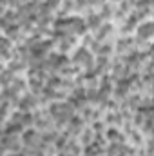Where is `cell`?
<instances>
[{
  "instance_id": "5bb4252c",
  "label": "cell",
  "mask_w": 154,
  "mask_h": 156,
  "mask_svg": "<svg viewBox=\"0 0 154 156\" xmlns=\"http://www.w3.org/2000/svg\"><path fill=\"white\" fill-rule=\"evenodd\" d=\"M98 89L103 91V93H107V94H111L114 91V78L111 76V75H103V76L100 78V87Z\"/></svg>"
},
{
  "instance_id": "52a82bcc",
  "label": "cell",
  "mask_w": 154,
  "mask_h": 156,
  "mask_svg": "<svg viewBox=\"0 0 154 156\" xmlns=\"http://www.w3.org/2000/svg\"><path fill=\"white\" fill-rule=\"evenodd\" d=\"M85 120L82 116H78V115H75V116L69 120V123L65 125V131L71 134V136H80L82 133H83V129H85Z\"/></svg>"
},
{
  "instance_id": "f35d334b",
  "label": "cell",
  "mask_w": 154,
  "mask_h": 156,
  "mask_svg": "<svg viewBox=\"0 0 154 156\" xmlns=\"http://www.w3.org/2000/svg\"><path fill=\"white\" fill-rule=\"evenodd\" d=\"M89 4H91V5H98V7H102L103 4H107V0H89Z\"/></svg>"
},
{
  "instance_id": "484cf974",
  "label": "cell",
  "mask_w": 154,
  "mask_h": 156,
  "mask_svg": "<svg viewBox=\"0 0 154 156\" xmlns=\"http://www.w3.org/2000/svg\"><path fill=\"white\" fill-rule=\"evenodd\" d=\"M114 11H116V9H113V4H109V2H107V4H103V5H102V11H100L98 15L102 16V20H107V18L114 16Z\"/></svg>"
},
{
  "instance_id": "60d3db41",
  "label": "cell",
  "mask_w": 154,
  "mask_h": 156,
  "mask_svg": "<svg viewBox=\"0 0 154 156\" xmlns=\"http://www.w3.org/2000/svg\"><path fill=\"white\" fill-rule=\"evenodd\" d=\"M33 2H37V4H42V2H44V0H33Z\"/></svg>"
},
{
  "instance_id": "ab89813d",
  "label": "cell",
  "mask_w": 154,
  "mask_h": 156,
  "mask_svg": "<svg viewBox=\"0 0 154 156\" xmlns=\"http://www.w3.org/2000/svg\"><path fill=\"white\" fill-rule=\"evenodd\" d=\"M56 156H75V154H71L69 151H58V154Z\"/></svg>"
},
{
  "instance_id": "6da1fadb",
  "label": "cell",
  "mask_w": 154,
  "mask_h": 156,
  "mask_svg": "<svg viewBox=\"0 0 154 156\" xmlns=\"http://www.w3.org/2000/svg\"><path fill=\"white\" fill-rule=\"evenodd\" d=\"M49 113H51V116L54 118V122H56V125H54V129L56 131H60V133H64L65 131V125L69 123V120L75 116V107L65 100V102H51L49 104Z\"/></svg>"
},
{
  "instance_id": "e575fe53",
  "label": "cell",
  "mask_w": 154,
  "mask_h": 156,
  "mask_svg": "<svg viewBox=\"0 0 154 156\" xmlns=\"http://www.w3.org/2000/svg\"><path fill=\"white\" fill-rule=\"evenodd\" d=\"M44 2L49 5L51 11H58V9L62 7V0H44Z\"/></svg>"
},
{
  "instance_id": "2e32d148",
  "label": "cell",
  "mask_w": 154,
  "mask_h": 156,
  "mask_svg": "<svg viewBox=\"0 0 154 156\" xmlns=\"http://www.w3.org/2000/svg\"><path fill=\"white\" fill-rule=\"evenodd\" d=\"M94 136H96V133L93 131V127H85V129H83V133L80 134V144L85 147V145H89V144H93V142H94Z\"/></svg>"
},
{
  "instance_id": "ba28073f",
  "label": "cell",
  "mask_w": 154,
  "mask_h": 156,
  "mask_svg": "<svg viewBox=\"0 0 154 156\" xmlns=\"http://www.w3.org/2000/svg\"><path fill=\"white\" fill-rule=\"evenodd\" d=\"M87 20L80 16H69V35H83L87 31Z\"/></svg>"
},
{
  "instance_id": "b9f144b4",
  "label": "cell",
  "mask_w": 154,
  "mask_h": 156,
  "mask_svg": "<svg viewBox=\"0 0 154 156\" xmlns=\"http://www.w3.org/2000/svg\"><path fill=\"white\" fill-rule=\"evenodd\" d=\"M40 156H49V154H40Z\"/></svg>"
},
{
  "instance_id": "30bf717a",
  "label": "cell",
  "mask_w": 154,
  "mask_h": 156,
  "mask_svg": "<svg viewBox=\"0 0 154 156\" xmlns=\"http://www.w3.org/2000/svg\"><path fill=\"white\" fill-rule=\"evenodd\" d=\"M24 131H26V127H24L20 122L7 120V122H4V125H2V133H5V134H22Z\"/></svg>"
},
{
  "instance_id": "8992f818",
  "label": "cell",
  "mask_w": 154,
  "mask_h": 156,
  "mask_svg": "<svg viewBox=\"0 0 154 156\" xmlns=\"http://www.w3.org/2000/svg\"><path fill=\"white\" fill-rule=\"evenodd\" d=\"M38 105H40L38 98H37L33 93H26V94H22V98H20L18 109L24 111V113H33V111H37Z\"/></svg>"
},
{
  "instance_id": "4dcf8cb0",
  "label": "cell",
  "mask_w": 154,
  "mask_h": 156,
  "mask_svg": "<svg viewBox=\"0 0 154 156\" xmlns=\"http://www.w3.org/2000/svg\"><path fill=\"white\" fill-rule=\"evenodd\" d=\"M105 136H107V140H109V142H116V140H118V136H120V131H118L116 127H109V129H107V133H105Z\"/></svg>"
},
{
  "instance_id": "e0dca14e",
  "label": "cell",
  "mask_w": 154,
  "mask_h": 156,
  "mask_svg": "<svg viewBox=\"0 0 154 156\" xmlns=\"http://www.w3.org/2000/svg\"><path fill=\"white\" fill-rule=\"evenodd\" d=\"M102 151H103V147L100 144L93 142V144L83 147V156H102Z\"/></svg>"
},
{
  "instance_id": "d6986e66",
  "label": "cell",
  "mask_w": 154,
  "mask_h": 156,
  "mask_svg": "<svg viewBox=\"0 0 154 156\" xmlns=\"http://www.w3.org/2000/svg\"><path fill=\"white\" fill-rule=\"evenodd\" d=\"M109 35H113V26H111V24H103V26L94 33V38L98 40V42H103Z\"/></svg>"
},
{
  "instance_id": "7bdbcfd3",
  "label": "cell",
  "mask_w": 154,
  "mask_h": 156,
  "mask_svg": "<svg viewBox=\"0 0 154 156\" xmlns=\"http://www.w3.org/2000/svg\"><path fill=\"white\" fill-rule=\"evenodd\" d=\"M105 156H107V154H105Z\"/></svg>"
},
{
  "instance_id": "7c38bea8",
  "label": "cell",
  "mask_w": 154,
  "mask_h": 156,
  "mask_svg": "<svg viewBox=\"0 0 154 156\" xmlns=\"http://www.w3.org/2000/svg\"><path fill=\"white\" fill-rule=\"evenodd\" d=\"M134 42H136V38H129V37L120 38L118 42H116V53H118V55L129 53L131 49H134Z\"/></svg>"
},
{
  "instance_id": "74e56055",
  "label": "cell",
  "mask_w": 154,
  "mask_h": 156,
  "mask_svg": "<svg viewBox=\"0 0 154 156\" xmlns=\"http://www.w3.org/2000/svg\"><path fill=\"white\" fill-rule=\"evenodd\" d=\"M105 109H109V111H118V102L109 98V102L105 104Z\"/></svg>"
},
{
  "instance_id": "5b68a950",
  "label": "cell",
  "mask_w": 154,
  "mask_h": 156,
  "mask_svg": "<svg viewBox=\"0 0 154 156\" xmlns=\"http://www.w3.org/2000/svg\"><path fill=\"white\" fill-rule=\"evenodd\" d=\"M131 89H132V83H131L129 78H120V80H116L114 82V91H113L114 100H125V98L129 96Z\"/></svg>"
},
{
  "instance_id": "277c9868",
  "label": "cell",
  "mask_w": 154,
  "mask_h": 156,
  "mask_svg": "<svg viewBox=\"0 0 154 156\" xmlns=\"http://www.w3.org/2000/svg\"><path fill=\"white\" fill-rule=\"evenodd\" d=\"M22 144L27 145V147H40L44 144L42 140V133H40L37 127H27L24 133H22Z\"/></svg>"
},
{
  "instance_id": "f1b7e54d",
  "label": "cell",
  "mask_w": 154,
  "mask_h": 156,
  "mask_svg": "<svg viewBox=\"0 0 154 156\" xmlns=\"http://www.w3.org/2000/svg\"><path fill=\"white\" fill-rule=\"evenodd\" d=\"M87 104L96 105L98 104V89H87Z\"/></svg>"
},
{
  "instance_id": "836d02e7",
  "label": "cell",
  "mask_w": 154,
  "mask_h": 156,
  "mask_svg": "<svg viewBox=\"0 0 154 156\" xmlns=\"http://www.w3.org/2000/svg\"><path fill=\"white\" fill-rule=\"evenodd\" d=\"M129 136H131V140H132L136 145H142V144H143V138H142V134H140L138 131H134V129H132V131L129 133Z\"/></svg>"
},
{
  "instance_id": "9c48e42d",
  "label": "cell",
  "mask_w": 154,
  "mask_h": 156,
  "mask_svg": "<svg viewBox=\"0 0 154 156\" xmlns=\"http://www.w3.org/2000/svg\"><path fill=\"white\" fill-rule=\"evenodd\" d=\"M111 69H113V64H111L109 56H98V58H96L94 73H96L98 76H103V75H107V73H109Z\"/></svg>"
},
{
  "instance_id": "3957f363",
  "label": "cell",
  "mask_w": 154,
  "mask_h": 156,
  "mask_svg": "<svg viewBox=\"0 0 154 156\" xmlns=\"http://www.w3.org/2000/svg\"><path fill=\"white\" fill-rule=\"evenodd\" d=\"M2 153L4 154H9V153H22L24 149V144H22V138H18V134H5L2 133Z\"/></svg>"
},
{
  "instance_id": "9a60e30c",
  "label": "cell",
  "mask_w": 154,
  "mask_h": 156,
  "mask_svg": "<svg viewBox=\"0 0 154 156\" xmlns=\"http://www.w3.org/2000/svg\"><path fill=\"white\" fill-rule=\"evenodd\" d=\"M102 26H103L102 16H100V15H96V13H89V16H87V27H89V29H93V31L96 33Z\"/></svg>"
},
{
  "instance_id": "8d00e7d4",
  "label": "cell",
  "mask_w": 154,
  "mask_h": 156,
  "mask_svg": "<svg viewBox=\"0 0 154 156\" xmlns=\"http://www.w3.org/2000/svg\"><path fill=\"white\" fill-rule=\"evenodd\" d=\"M29 0H9V5L13 7V9H18V7H22L24 4H27Z\"/></svg>"
},
{
  "instance_id": "8fae6325",
  "label": "cell",
  "mask_w": 154,
  "mask_h": 156,
  "mask_svg": "<svg viewBox=\"0 0 154 156\" xmlns=\"http://www.w3.org/2000/svg\"><path fill=\"white\" fill-rule=\"evenodd\" d=\"M138 38L140 40H149L151 37H154V22H143L138 26Z\"/></svg>"
},
{
  "instance_id": "83f0119b",
  "label": "cell",
  "mask_w": 154,
  "mask_h": 156,
  "mask_svg": "<svg viewBox=\"0 0 154 156\" xmlns=\"http://www.w3.org/2000/svg\"><path fill=\"white\" fill-rule=\"evenodd\" d=\"M80 66H73V64H69V66H65V67H62L60 69V75L62 76H73V75H78V69Z\"/></svg>"
},
{
  "instance_id": "ac0fdd59",
  "label": "cell",
  "mask_w": 154,
  "mask_h": 156,
  "mask_svg": "<svg viewBox=\"0 0 154 156\" xmlns=\"http://www.w3.org/2000/svg\"><path fill=\"white\" fill-rule=\"evenodd\" d=\"M5 67H7L11 73H15V75H16V73H20V71H26V69H29V66H27L26 62H22V60H15V58H13V60H11V62H9Z\"/></svg>"
},
{
  "instance_id": "d6a6232c",
  "label": "cell",
  "mask_w": 154,
  "mask_h": 156,
  "mask_svg": "<svg viewBox=\"0 0 154 156\" xmlns=\"http://www.w3.org/2000/svg\"><path fill=\"white\" fill-rule=\"evenodd\" d=\"M91 127H93V131H94V133H103V131H105V122L94 120V122L91 123Z\"/></svg>"
},
{
  "instance_id": "ffe728a7",
  "label": "cell",
  "mask_w": 154,
  "mask_h": 156,
  "mask_svg": "<svg viewBox=\"0 0 154 156\" xmlns=\"http://www.w3.org/2000/svg\"><path fill=\"white\" fill-rule=\"evenodd\" d=\"M75 44H76V35H67L65 38L58 44V47H60V51H62V53H67Z\"/></svg>"
},
{
  "instance_id": "d590c367",
  "label": "cell",
  "mask_w": 154,
  "mask_h": 156,
  "mask_svg": "<svg viewBox=\"0 0 154 156\" xmlns=\"http://www.w3.org/2000/svg\"><path fill=\"white\" fill-rule=\"evenodd\" d=\"M87 5H91L89 0H75V9H76V11H85Z\"/></svg>"
},
{
  "instance_id": "f546056e",
  "label": "cell",
  "mask_w": 154,
  "mask_h": 156,
  "mask_svg": "<svg viewBox=\"0 0 154 156\" xmlns=\"http://www.w3.org/2000/svg\"><path fill=\"white\" fill-rule=\"evenodd\" d=\"M76 85H75V82L71 80V78H67V76H64V80H62V91H67V93H71L73 89H75Z\"/></svg>"
},
{
  "instance_id": "1f68e13d",
  "label": "cell",
  "mask_w": 154,
  "mask_h": 156,
  "mask_svg": "<svg viewBox=\"0 0 154 156\" xmlns=\"http://www.w3.org/2000/svg\"><path fill=\"white\" fill-rule=\"evenodd\" d=\"M145 120H147V118H145V115H143L142 111H136V115H134V123H132V125L142 127V125L145 123Z\"/></svg>"
},
{
  "instance_id": "d4e9b609",
  "label": "cell",
  "mask_w": 154,
  "mask_h": 156,
  "mask_svg": "<svg viewBox=\"0 0 154 156\" xmlns=\"http://www.w3.org/2000/svg\"><path fill=\"white\" fill-rule=\"evenodd\" d=\"M58 136H60V131H56V129L47 131V133H42V140H44V144H47V145H54V142L58 140Z\"/></svg>"
},
{
  "instance_id": "7a4b0ae2",
  "label": "cell",
  "mask_w": 154,
  "mask_h": 156,
  "mask_svg": "<svg viewBox=\"0 0 154 156\" xmlns=\"http://www.w3.org/2000/svg\"><path fill=\"white\" fill-rule=\"evenodd\" d=\"M73 62L80 67H83L85 71H94V66H96V58L87 47H78L73 55Z\"/></svg>"
},
{
  "instance_id": "cb8c5ba5",
  "label": "cell",
  "mask_w": 154,
  "mask_h": 156,
  "mask_svg": "<svg viewBox=\"0 0 154 156\" xmlns=\"http://www.w3.org/2000/svg\"><path fill=\"white\" fill-rule=\"evenodd\" d=\"M125 104H127V109H131V111H138L140 105H142V98H140L138 94H131V96L125 98Z\"/></svg>"
},
{
  "instance_id": "44dd1931",
  "label": "cell",
  "mask_w": 154,
  "mask_h": 156,
  "mask_svg": "<svg viewBox=\"0 0 154 156\" xmlns=\"http://www.w3.org/2000/svg\"><path fill=\"white\" fill-rule=\"evenodd\" d=\"M15 73H11L7 67H4L2 69V75H0V83H2V87H9L11 83H13V80H15Z\"/></svg>"
},
{
  "instance_id": "4fadbf2b",
  "label": "cell",
  "mask_w": 154,
  "mask_h": 156,
  "mask_svg": "<svg viewBox=\"0 0 154 156\" xmlns=\"http://www.w3.org/2000/svg\"><path fill=\"white\" fill-rule=\"evenodd\" d=\"M13 51H15V47H13V40L7 38V37L4 35V37H2V51H0V53H2V60L7 62L9 56L13 55Z\"/></svg>"
},
{
  "instance_id": "603a6c76",
  "label": "cell",
  "mask_w": 154,
  "mask_h": 156,
  "mask_svg": "<svg viewBox=\"0 0 154 156\" xmlns=\"http://www.w3.org/2000/svg\"><path fill=\"white\" fill-rule=\"evenodd\" d=\"M138 20H140V18H138V15H136V13L129 15V16H127V20H125V26L121 27V31H123V33H129V31H132V29L138 26Z\"/></svg>"
},
{
  "instance_id": "4316f807",
  "label": "cell",
  "mask_w": 154,
  "mask_h": 156,
  "mask_svg": "<svg viewBox=\"0 0 154 156\" xmlns=\"http://www.w3.org/2000/svg\"><path fill=\"white\" fill-rule=\"evenodd\" d=\"M125 144H118V142H111L109 145H107V149H105V154L107 156H118L120 154V151H121V147H123Z\"/></svg>"
},
{
  "instance_id": "7402d4cb",
  "label": "cell",
  "mask_w": 154,
  "mask_h": 156,
  "mask_svg": "<svg viewBox=\"0 0 154 156\" xmlns=\"http://www.w3.org/2000/svg\"><path fill=\"white\" fill-rule=\"evenodd\" d=\"M62 80H64V76H60L56 73H51L47 76V80H45V85L47 87H53V89H60L62 87Z\"/></svg>"
}]
</instances>
